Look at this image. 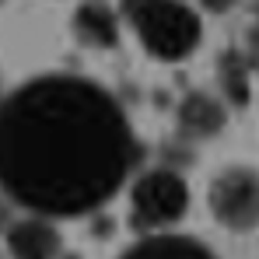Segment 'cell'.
Masks as SVG:
<instances>
[{
    "instance_id": "cell-7",
    "label": "cell",
    "mask_w": 259,
    "mask_h": 259,
    "mask_svg": "<svg viewBox=\"0 0 259 259\" xmlns=\"http://www.w3.org/2000/svg\"><path fill=\"white\" fill-rule=\"evenodd\" d=\"M119 259H217V252L189 235L161 231V235H144Z\"/></svg>"
},
{
    "instance_id": "cell-2",
    "label": "cell",
    "mask_w": 259,
    "mask_h": 259,
    "mask_svg": "<svg viewBox=\"0 0 259 259\" xmlns=\"http://www.w3.org/2000/svg\"><path fill=\"white\" fill-rule=\"evenodd\" d=\"M123 18L137 32L140 46L161 63L193 56L203 39L200 14L182 0H123Z\"/></svg>"
},
{
    "instance_id": "cell-4",
    "label": "cell",
    "mask_w": 259,
    "mask_h": 259,
    "mask_svg": "<svg viewBox=\"0 0 259 259\" xmlns=\"http://www.w3.org/2000/svg\"><path fill=\"white\" fill-rule=\"evenodd\" d=\"M210 214L228 231L259 228V172L249 165L221 168L210 182Z\"/></svg>"
},
{
    "instance_id": "cell-1",
    "label": "cell",
    "mask_w": 259,
    "mask_h": 259,
    "mask_svg": "<svg viewBox=\"0 0 259 259\" xmlns=\"http://www.w3.org/2000/svg\"><path fill=\"white\" fill-rule=\"evenodd\" d=\"M123 105L95 81L46 74L0 98V189L39 217L105 207L137 165Z\"/></svg>"
},
{
    "instance_id": "cell-6",
    "label": "cell",
    "mask_w": 259,
    "mask_h": 259,
    "mask_svg": "<svg viewBox=\"0 0 259 259\" xmlns=\"http://www.w3.org/2000/svg\"><path fill=\"white\" fill-rule=\"evenodd\" d=\"M224 102L207 91H189L179 105V133L189 140H214L224 130Z\"/></svg>"
},
{
    "instance_id": "cell-9",
    "label": "cell",
    "mask_w": 259,
    "mask_h": 259,
    "mask_svg": "<svg viewBox=\"0 0 259 259\" xmlns=\"http://www.w3.org/2000/svg\"><path fill=\"white\" fill-rule=\"evenodd\" d=\"M221 84H224V95L228 102H245V84H249V74L242 67L238 56H228L221 63Z\"/></svg>"
},
{
    "instance_id": "cell-12",
    "label": "cell",
    "mask_w": 259,
    "mask_h": 259,
    "mask_svg": "<svg viewBox=\"0 0 259 259\" xmlns=\"http://www.w3.org/2000/svg\"><path fill=\"white\" fill-rule=\"evenodd\" d=\"M0 98H4V95H0Z\"/></svg>"
},
{
    "instance_id": "cell-8",
    "label": "cell",
    "mask_w": 259,
    "mask_h": 259,
    "mask_svg": "<svg viewBox=\"0 0 259 259\" xmlns=\"http://www.w3.org/2000/svg\"><path fill=\"white\" fill-rule=\"evenodd\" d=\"M74 35L91 49H112L119 42V18L105 0H84L74 11Z\"/></svg>"
},
{
    "instance_id": "cell-5",
    "label": "cell",
    "mask_w": 259,
    "mask_h": 259,
    "mask_svg": "<svg viewBox=\"0 0 259 259\" xmlns=\"http://www.w3.org/2000/svg\"><path fill=\"white\" fill-rule=\"evenodd\" d=\"M4 245H7L11 259H60V252H63V238H60L56 224L39 214L11 221Z\"/></svg>"
},
{
    "instance_id": "cell-3",
    "label": "cell",
    "mask_w": 259,
    "mask_h": 259,
    "mask_svg": "<svg viewBox=\"0 0 259 259\" xmlns=\"http://www.w3.org/2000/svg\"><path fill=\"white\" fill-rule=\"evenodd\" d=\"M189 210V189L186 179L175 168H147L137 175L130 189V221L144 235H161L175 228Z\"/></svg>"
},
{
    "instance_id": "cell-10",
    "label": "cell",
    "mask_w": 259,
    "mask_h": 259,
    "mask_svg": "<svg viewBox=\"0 0 259 259\" xmlns=\"http://www.w3.org/2000/svg\"><path fill=\"white\" fill-rule=\"evenodd\" d=\"M200 4H203L207 11H214V14H224V11H231L238 0H200Z\"/></svg>"
},
{
    "instance_id": "cell-11",
    "label": "cell",
    "mask_w": 259,
    "mask_h": 259,
    "mask_svg": "<svg viewBox=\"0 0 259 259\" xmlns=\"http://www.w3.org/2000/svg\"><path fill=\"white\" fill-rule=\"evenodd\" d=\"M60 259H81V256H63V252H60Z\"/></svg>"
}]
</instances>
